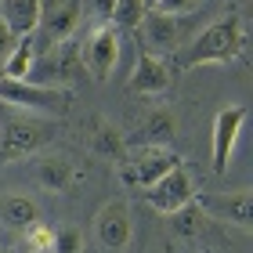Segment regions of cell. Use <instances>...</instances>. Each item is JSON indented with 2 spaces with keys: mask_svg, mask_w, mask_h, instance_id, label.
I'll use <instances>...</instances> for the list:
<instances>
[{
  "mask_svg": "<svg viewBox=\"0 0 253 253\" xmlns=\"http://www.w3.org/2000/svg\"><path fill=\"white\" fill-rule=\"evenodd\" d=\"M246 51V22L243 15H221L210 22L199 37L192 40V47L181 54V69H195V65H232L235 58H243Z\"/></svg>",
  "mask_w": 253,
  "mask_h": 253,
  "instance_id": "1",
  "label": "cell"
},
{
  "mask_svg": "<svg viewBox=\"0 0 253 253\" xmlns=\"http://www.w3.org/2000/svg\"><path fill=\"white\" fill-rule=\"evenodd\" d=\"M0 101L26 112H54L62 116L69 109V90L62 87H47V84H33V80H11L0 76Z\"/></svg>",
  "mask_w": 253,
  "mask_h": 253,
  "instance_id": "2",
  "label": "cell"
},
{
  "mask_svg": "<svg viewBox=\"0 0 253 253\" xmlns=\"http://www.w3.org/2000/svg\"><path fill=\"white\" fill-rule=\"evenodd\" d=\"M84 22L80 0H40V22H37V51H47L54 43L73 40V33Z\"/></svg>",
  "mask_w": 253,
  "mask_h": 253,
  "instance_id": "3",
  "label": "cell"
},
{
  "mask_svg": "<svg viewBox=\"0 0 253 253\" xmlns=\"http://www.w3.org/2000/svg\"><path fill=\"white\" fill-rule=\"evenodd\" d=\"M177 163H181V156L170 152L167 145H141L137 152L123 156L120 177H123L126 188H148V185H156L167 170H174Z\"/></svg>",
  "mask_w": 253,
  "mask_h": 253,
  "instance_id": "4",
  "label": "cell"
},
{
  "mask_svg": "<svg viewBox=\"0 0 253 253\" xmlns=\"http://www.w3.org/2000/svg\"><path fill=\"white\" fill-rule=\"evenodd\" d=\"M199 210L210 217V221H224L250 232L253 224V195L250 188H235V192H217V195H199Z\"/></svg>",
  "mask_w": 253,
  "mask_h": 253,
  "instance_id": "5",
  "label": "cell"
},
{
  "mask_svg": "<svg viewBox=\"0 0 253 253\" xmlns=\"http://www.w3.org/2000/svg\"><path fill=\"white\" fill-rule=\"evenodd\" d=\"M145 199H148V206L159 210V213H174L177 206H185V203L195 199V181H192L188 170L177 163L174 170H167L156 185L145 188Z\"/></svg>",
  "mask_w": 253,
  "mask_h": 253,
  "instance_id": "6",
  "label": "cell"
},
{
  "mask_svg": "<svg viewBox=\"0 0 253 253\" xmlns=\"http://www.w3.org/2000/svg\"><path fill=\"white\" fill-rule=\"evenodd\" d=\"M120 62V29L116 26H94V33L87 37L84 43V65L87 73L98 80V84H105L112 76V69Z\"/></svg>",
  "mask_w": 253,
  "mask_h": 253,
  "instance_id": "7",
  "label": "cell"
},
{
  "mask_svg": "<svg viewBox=\"0 0 253 253\" xmlns=\"http://www.w3.org/2000/svg\"><path fill=\"white\" fill-rule=\"evenodd\" d=\"M47 137V123L40 120H7L4 130H0V159L4 163H15V159L33 156Z\"/></svg>",
  "mask_w": 253,
  "mask_h": 253,
  "instance_id": "8",
  "label": "cell"
},
{
  "mask_svg": "<svg viewBox=\"0 0 253 253\" xmlns=\"http://www.w3.org/2000/svg\"><path fill=\"white\" fill-rule=\"evenodd\" d=\"M246 105H228L217 112V120H213V174L221 177L228 174V163H232V148L239 141V130H243V123H246Z\"/></svg>",
  "mask_w": 253,
  "mask_h": 253,
  "instance_id": "9",
  "label": "cell"
},
{
  "mask_svg": "<svg viewBox=\"0 0 253 253\" xmlns=\"http://www.w3.org/2000/svg\"><path fill=\"white\" fill-rule=\"evenodd\" d=\"M94 235L109 253H123L126 243H130V235H134L130 206L126 203H105L94 217Z\"/></svg>",
  "mask_w": 253,
  "mask_h": 253,
  "instance_id": "10",
  "label": "cell"
},
{
  "mask_svg": "<svg viewBox=\"0 0 253 253\" xmlns=\"http://www.w3.org/2000/svg\"><path fill=\"white\" fill-rule=\"evenodd\" d=\"M170 84H174V73H170V62L159 58V54H148L141 51L137 54V65L130 73V94H141V98H163Z\"/></svg>",
  "mask_w": 253,
  "mask_h": 253,
  "instance_id": "11",
  "label": "cell"
},
{
  "mask_svg": "<svg viewBox=\"0 0 253 253\" xmlns=\"http://www.w3.org/2000/svg\"><path fill=\"white\" fill-rule=\"evenodd\" d=\"M137 37L145 40V51H148V54L170 58V54H177L181 29H177V18H174V15H163V11H145V18L137 22Z\"/></svg>",
  "mask_w": 253,
  "mask_h": 253,
  "instance_id": "12",
  "label": "cell"
},
{
  "mask_svg": "<svg viewBox=\"0 0 253 253\" xmlns=\"http://www.w3.org/2000/svg\"><path fill=\"white\" fill-rule=\"evenodd\" d=\"M33 177H37L40 188H47L54 195H65L76 185V167L65 152H43L33 159Z\"/></svg>",
  "mask_w": 253,
  "mask_h": 253,
  "instance_id": "13",
  "label": "cell"
},
{
  "mask_svg": "<svg viewBox=\"0 0 253 253\" xmlns=\"http://www.w3.org/2000/svg\"><path fill=\"white\" fill-rule=\"evenodd\" d=\"M0 15L15 37H29L40 22V0H0Z\"/></svg>",
  "mask_w": 253,
  "mask_h": 253,
  "instance_id": "14",
  "label": "cell"
},
{
  "mask_svg": "<svg viewBox=\"0 0 253 253\" xmlns=\"http://www.w3.org/2000/svg\"><path fill=\"white\" fill-rule=\"evenodd\" d=\"M37 217H40V210H37V203H33L29 195H18V192L0 195V224L4 228L22 232V228H29Z\"/></svg>",
  "mask_w": 253,
  "mask_h": 253,
  "instance_id": "15",
  "label": "cell"
},
{
  "mask_svg": "<svg viewBox=\"0 0 253 253\" xmlns=\"http://www.w3.org/2000/svg\"><path fill=\"white\" fill-rule=\"evenodd\" d=\"M37 37H18L15 40V47H11V54L4 58V76H11V80H29V73H33V65H37Z\"/></svg>",
  "mask_w": 253,
  "mask_h": 253,
  "instance_id": "16",
  "label": "cell"
},
{
  "mask_svg": "<svg viewBox=\"0 0 253 253\" xmlns=\"http://www.w3.org/2000/svg\"><path fill=\"white\" fill-rule=\"evenodd\" d=\"M174 134H177V116L170 109H152L141 120V137L148 145H167Z\"/></svg>",
  "mask_w": 253,
  "mask_h": 253,
  "instance_id": "17",
  "label": "cell"
},
{
  "mask_svg": "<svg viewBox=\"0 0 253 253\" xmlns=\"http://www.w3.org/2000/svg\"><path fill=\"white\" fill-rule=\"evenodd\" d=\"M90 148H94V152H98L101 159H123V156H126V137H123L120 126H112V123L101 120V123L94 126Z\"/></svg>",
  "mask_w": 253,
  "mask_h": 253,
  "instance_id": "18",
  "label": "cell"
},
{
  "mask_svg": "<svg viewBox=\"0 0 253 253\" xmlns=\"http://www.w3.org/2000/svg\"><path fill=\"white\" fill-rule=\"evenodd\" d=\"M170 217V228H174V232L181 235V239H195L199 235V228H203V210H199V203H185V206H177L174 213H167Z\"/></svg>",
  "mask_w": 253,
  "mask_h": 253,
  "instance_id": "19",
  "label": "cell"
},
{
  "mask_svg": "<svg viewBox=\"0 0 253 253\" xmlns=\"http://www.w3.org/2000/svg\"><path fill=\"white\" fill-rule=\"evenodd\" d=\"M141 18H145V0H116V7H112V26L116 29H137Z\"/></svg>",
  "mask_w": 253,
  "mask_h": 253,
  "instance_id": "20",
  "label": "cell"
},
{
  "mask_svg": "<svg viewBox=\"0 0 253 253\" xmlns=\"http://www.w3.org/2000/svg\"><path fill=\"white\" fill-rule=\"evenodd\" d=\"M22 235H26V246L33 253H51V243H54V228L51 224H43L40 217L33 221L29 228H22Z\"/></svg>",
  "mask_w": 253,
  "mask_h": 253,
  "instance_id": "21",
  "label": "cell"
},
{
  "mask_svg": "<svg viewBox=\"0 0 253 253\" xmlns=\"http://www.w3.org/2000/svg\"><path fill=\"white\" fill-rule=\"evenodd\" d=\"M51 253H84V232H80V228H62V232H54Z\"/></svg>",
  "mask_w": 253,
  "mask_h": 253,
  "instance_id": "22",
  "label": "cell"
},
{
  "mask_svg": "<svg viewBox=\"0 0 253 253\" xmlns=\"http://www.w3.org/2000/svg\"><path fill=\"white\" fill-rule=\"evenodd\" d=\"M80 7H84V15L94 18V26H112V7H116V0H80Z\"/></svg>",
  "mask_w": 253,
  "mask_h": 253,
  "instance_id": "23",
  "label": "cell"
},
{
  "mask_svg": "<svg viewBox=\"0 0 253 253\" xmlns=\"http://www.w3.org/2000/svg\"><path fill=\"white\" fill-rule=\"evenodd\" d=\"M199 7V0H156V7H148V11H163V15H192V11Z\"/></svg>",
  "mask_w": 253,
  "mask_h": 253,
  "instance_id": "24",
  "label": "cell"
},
{
  "mask_svg": "<svg viewBox=\"0 0 253 253\" xmlns=\"http://www.w3.org/2000/svg\"><path fill=\"white\" fill-rule=\"evenodd\" d=\"M15 33H11V26H7V22H4V15H0V65H4V58H7V54H11V47H15Z\"/></svg>",
  "mask_w": 253,
  "mask_h": 253,
  "instance_id": "25",
  "label": "cell"
},
{
  "mask_svg": "<svg viewBox=\"0 0 253 253\" xmlns=\"http://www.w3.org/2000/svg\"><path fill=\"white\" fill-rule=\"evenodd\" d=\"M148 7H156V0H145V11H148Z\"/></svg>",
  "mask_w": 253,
  "mask_h": 253,
  "instance_id": "26",
  "label": "cell"
}]
</instances>
